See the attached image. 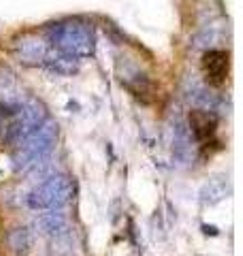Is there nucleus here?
Listing matches in <instances>:
<instances>
[{
    "instance_id": "2",
    "label": "nucleus",
    "mask_w": 243,
    "mask_h": 256,
    "mask_svg": "<svg viewBox=\"0 0 243 256\" xmlns=\"http://www.w3.org/2000/svg\"><path fill=\"white\" fill-rule=\"evenodd\" d=\"M50 41L58 47L60 52L72 56V58H86L94 52V36L92 30L81 22H62L54 24L47 30Z\"/></svg>"
},
{
    "instance_id": "1",
    "label": "nucleus",
    "mask_w": 243,
    "mask_h": 256,
    "mask_svg": "<svg viewBox=\"0 0 243 256\" xmlns=\"http://www.w3.org/2000/svg\"><path fill=\"white\" fill-rule=\"evenodd\" d=\"M56 137H58V126L54 122H43L36 130H32L20 143V150L15 154V166H18V171L34 169L36 164L45 162L56 143Z\"/></svg>"
},
{
    "instance_id": "7",
    "label": "nucleus",
    "mask_w": 243,
    "mask_h": 256,
    "mask_svg": "<svg viewBox=\"0 0 243 256\" xmlns=\"http://www.w3.org/2000/svg\"><path fill=\"white\" fill-rule=\"evenodd\" d=\"M6 246H9V250L15 256H28L30 250H32V233H30V228L18 226V228L9 230V235H6Z\"/></svg>"
},
{
    "instance_id": "6",
    "label": "nucleus",
    "mask_w": 243,
    "mask_h": 256,
    "mask_svg": "<svg viewBox=\"0 0 243 256\" xmlns=\"http://www.w3.org/2000/svg\"><path fill=\"white\" fill-rule=\"evenodd\" d=\"M190 128L194 132V137L198 141H207L209 137L216 134V128H218V118L212 114V111H202L196 109L190 114Z\"/></svg>"
},
{
    "instance_id": "8",
    "label": "nucleus",
    "mask_w": 243,
    "mask_h": 256,
    "mask_svg": "<svg viewBox=\"0 0 243 256\" xmlns=\"http://www.w3.org/2000/svg\"><path fill=\"white\" fill-rule=\"evenodd\" d=\"M47 66H50L52 70H56V73H60V75H72L75 70L79 68V62L77 58H72V56L68 54H64V52H52V54H45V60H43Z\"/></svg>"
},
{
    "instance_id": "4",
    "label": "nucleus",
    "mask_w": 243,
    "mask_h": 256,
    "mask_svg": "<svg viewBox=\"0 0 243 256\" xmlns=\"http://www.w3.org/2000/svg\"><path fill=\"white\" fill-rule=\"evenodd\" d=\"M228 66H230V60H228V54L226 52L212 50L202 56V73H205L207 82L212 86H222L226 82Z\"/></svg>"
},
{
    "instance_id": "3",
    "label": "nucleus",
    "mask_w": 243,
    "mask_h": 256,
    "mask_svg": "<svg viewBox=\"0 0 243 256\" xmlns=\"http://www.w3.org/2000/svg\"><path fill=\"white\" fill-rule=\"evenodd\" d=\"M72 182L66 175H52L47 178L36 190L30 192L28 205L34 212H50V210H62L64 205L70 203L72 198Z\"/></svg>"
},
{
    "instance_id": "5",
    "label": "nucleus",
    "mask_w": 243,
    "mask_h": 256,
    "mask_svg": "<svg viewBox=\"0 0 243 256\" xmlns=\"http://www.w3.org/2000/svg\"><path fill=\"white\" fill-rule=\"evenodd\" d=\"M36 224L40 226L45 235H52V237H64L68 235V220H66V214L62 210H50V212H43L38 216Z\"/></svg>"
}]
</instances>
